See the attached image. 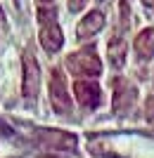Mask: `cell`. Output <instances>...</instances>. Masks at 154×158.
<instances>
[{
	"instance_id": "6da1fadb",
	"label": "cell",
	"mask_w": 154,
	"mask_h": 158,
	"mask_svg": "<svg viewBox=\"0 0 154 158\" xmlns=\"http://www.w3.org/2000/svg\"><path fill=\"white\" fill-rule=\"evenodd\" d=\"M67 66L74 76H86V78H93V76L102 73V61L97 57V52H95V47H86V50L69 54Z\"/></svg>"
},
{
	"instance_id": "7a4b0ae2",
	"label": "cell",
	"mask_w": 154,
	"mask_h": 158,
	"mask_svg": "<svg viewBox=\"0 0 154 158\" xmlns=\"http://www.w3.org/2000/svg\"><path fill=\"white\" fill-rule=\"evenodd\" d=\"M21 66H24V80H21V92L24 97L33 102L38 97V87H40V66L36 61L33 52H24V59H21Z\"/></svg>"
},
{
	"instance_id": "3957f363",
	"label": "cell",
	"mask_w": 154,
	"mask_h": 158,
	"mask_svg": "<svg viewBox=\"0 0 154 158\" xmlns=\"http://www.w3.org/2000/svg\"><path fill=\"white\" fill-rule=\"evenodd\" d=\"M50 104L57 113L67 116L71 113V99L67 92V83H64V76H62L59 69L52 71V80H50Z\"/></svg>"
},
{
	"instance_id": "277c9868",
	"label": "cell",
	"mask_w": 154,
	"mask_h": 158,
	"mask_svg": "<svg viewBox=\"0 0 154 158\" xmlns=\"http://www.w3.org/2000/svg\"><path fill=\"white\" fill-rule=\"evenodd\" d=\"M33 135L43 146H50V149H64V151H74L76 149V137L69 135V132L38 127V130H33Z\"/></svg>"
},
{
	"instance_id": "5b68a950",
	"label": "cell",
	"mask_w": 154,
	"mask_h": 158,
	"mask_svg": "<svg viewBox=\"0 0 154 158\" xmlns=\"http://www.w3.org/2000/svg\"><path fill=\"white\" fill-rule=\"evenodd\" d=\"M135 99H138V90H135L133 83L128 80H116L114 83V113L116 116H126L130 109H133Z\"/></svg>"
},
{
	"instance_id": "8992f818",
	"label": "cell",
	"mask_w": 154,
	"mask_h": 158,
	"mask_svg": "<svg viewBox=\"0 0 154 158\" xmlns=\"http://www.w3.org/2000/svg\"><path fill=\"white\" fill-rule=\"evenodd\" d=\"M74 94L78 99L81 106H86V109H95V106H100V85L95 83V80H76L74 83Z\"/></svg>"
},
{
	"instance_id": "52a82bcc",
	"label": "cell",
	"mask_w": 154,
	"mask_h": 158,
	"mask_svg": "<svg viewBox=\"0 0 154 158\" xmlns=\"http://www.w3.org/2000/svg\"><path fill=\"white\" fill-rule=\"evenodd\" d=\"M104 28V14L100 10H93V12H88L83 19L78 21V26H76V38L78 40H88L93 38L95 33H100Z\"/></svg>"
},
{
	"instance_id": "ba28073f",
	"label": "cell",
	"mask_w": 154,
	"mask_h": 158,
	"mask_svg": "<svg viewBox=\"0 0 154 158\" xmlns=\"http://www.w3.org/2000/svg\"><path fill=\"white\" fill-rule=\"evenodd\" d=\"M40 45H43V50H45L47 54H55V52L62 50V45H64V33H62L57 21L43 24V28H40Z\"/></svg>"
},
{
	"instance_id": "9c48e42d",
	"label": "cell",
	"mask_w": 154,
	"mask_h": 158,
	"mask_svg": "<svg viewBox=\"0 0 154 158\" xmlns=\"http://www.w3.org/2000/svg\"><path fill=\"white\" fill-rule=\"evenodd\" d=\"M135 52L145 61L154 57V26H149V28L138 33V38H135Z\"/></svg>"
},
{
	"instance_id": "30bf717a",
	"label": "cell",
	"mask_w": 154,
	"mask_h": 158,
	"mask_svg": "<svg viewBox=\"0 0 154 158\" xmlns=\"http://www.w3.org/2000/svg\"><path fill=\"white\" fill-rule=\"evenodd\" d=\"M126 54H128L126 40L121 38V35H114L107 45V57H109V61H112V66H114V69H121V66L126 64Z\"/></svg>"
},
{
	"instance_id": "8fae6325",
	"label": "cell",
	"mask_w": 154,
	"mask_h": 158,
	"mask_svg": "<svg viewBox=\"0 0 154 158\" xmlns=\"http://www.w3.org/2000/svg\"><path fill=\"white\" fill-rule=\"evenodd\" d=\"M38 21H40V24H52V21H57V12H55V7L43 5L38 10Z\"/></svg>"
},
{
	"instance_id": "7c38bea8",
	"label": "cell",
	"mask_w": 154,
	"mask_h": 158,
	"mask_svg": "<svg viewBox=\"0 0 154 158\" xmlns=\"http://www.w3.org/2000/svg\"><path fill=\"white\" fill-rule=\"evenodd\" d=\"M145 116H147L149 123H154V94L147 97V102H145Z\"/></svg>"
},
{
	"instance_id": "4fadbf2b",
	"label": "cell",
	"mask_w": 154,
	"mask_h": 158,
	"mask_svg": "<svg viewBox=\"0 0 154 158\" xmlns=\"http://www.w3.org/2000/svg\"><path fill=\"white\" fill-rule=\"evenodd\" d=\"M86 7V0H69V12H81Z\"/></svg>"
},
{
	"instance_id": "5bb4252c",
	"label": "cell",
	"mask_w": 154,
	"mask_h": 158,
	"mask_svg": "<svg viewBox=\"0 0 154 158\" xmlns=\"http://www.w3.org/2000/svg\"><path fill=\"white\" fill-rule=\"evenodd\" d=\"M5 31H7V21H5V12L0 7V35H5Z\"/></svg>"
},
{
	"instance_id": "9a60e30c",
	"label": "cell",
	"mask_w": 154,
	"mask_h": 158,
	"mask_svg": "<svg viewBox=\"0 0 154 158\" xmlns=\"http://www.w3.org/2000/svg\"><path fill=\"white\" fill-rule=\"evenodd\" d=\"M142 5L145 7H154V0H142Z\"/></svg>"
},
{
	"instance_id": "2e32d148",
	"label": "cell",
	"mask_w": 154,
	"mask_h": 158,
	"mask_svg": "<svg viewBox=\"0 0 154 158\" xmlns=\"http://www.w3.org/2000/svg\"><path fill=\"white\" fill-rule=\"evenodd\" d=\"M47 2H52V0H40V5H47Z\"/></svg>"
},
{
	"instance_id": "e0dca14e",
	"label": "cell",
	"mask_w": 154,
	"mask_h": 158,
	"mask_svg": "<svg viewBox=\"0 0 154 158\" xmlns=\"http://www.w3.org/2000/svg\"><path fill=\"white\" fill-rule=\"evenodd\" d=\"M100 2H102V0H100Z\"/></svg>"
}]
</instances>
